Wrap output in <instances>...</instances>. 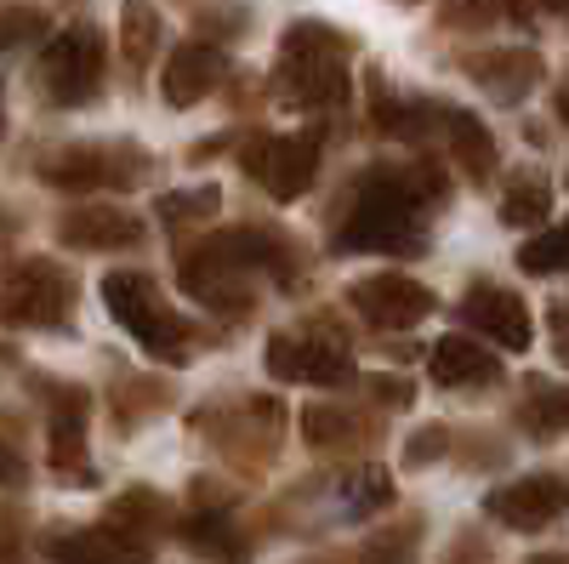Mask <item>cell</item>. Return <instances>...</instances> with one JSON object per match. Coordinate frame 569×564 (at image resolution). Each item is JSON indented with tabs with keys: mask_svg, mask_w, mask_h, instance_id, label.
I'll use <instances>...</instances> for the list:
<instances>
[{
	"mask_svg": "<svg viewBox=\"0 0 569 564\" xmlns=\"http://www.w3.org/2000/svg\"><path fill=\"white\" fill-rule=\"evenodd\" d=\"M439 200L433 166H370L353 182L348 217L337 222V251H376V257H410L427 240V206Z\"/></svg>",
	"mask_w": 569,
	"mask_h": 564,
	"instance_id": "cell-1",
	"label": "cell"
},
{
	"mask_svg": "<svg viewBox=\"0 0 569 564\" xmlns=\"http://www.w3.org/2000/svg\"><path fill=\"white\" fill-rule=\"evenodd\" d=\"M279 69H273V91L279 103L291 109H342L348 103V52L353 40L337 34L330 23H291L284 29V46H279Z\"/></svg>",
	"mask_w": 569,
	"mask_h": 564,
	"instance_id": "cell-2",
	"label": "cell"
},
{
	"mask_svg": "<svg viewBox=\"0 0 569 564\" xmlns=\"http://www.w3.org/2000/svg\"><path fill=\"white\" fill-rule=\"evenodd\" d=\"M103 303L109 314L131 332V343L160 359V365H182L188 348H194V332H188V319L171 314L166 291H160V279L154 274H142V268H114L103 279Z\"/></svg>",
	"mask_w": 569,
	"mask_h": 564,
	"instance_id": "cell-3",
	"label": "cell"
},
{
	"mask_svg": "<svg viewBox=\"0 0 569 564\" xmlns=\"http://www.w3.org/2000/svg\"><path fill=\"white\" fill-rule=\"evenodd\" d=\"M40 91L52 98L58 109H86L98 103L103 91V75H109V52H103V34L91 23H74V29H58L52 40L40 46Z\"/></svg>",
	"mask_w": 569,
	"mask_h": 564,
	"instance_id": "cell-4",
	"label": "cell"
},
{
	"mask_svg": "<svg viewBox=\"0 0 569 564\" xmlns=\"http://www.w3.org/2000/svg\"><path fill=\"white\" fill-rule=\"evenodd\" d=\"M74 308V274L52 257H23L0 279V325L18 332H58Z\"/></svg>",
	"mask_w": 569,
	"mask_h": 564,
	"instance_id": "cell-5",
	"label": "cell"
},
{
	"mask_svg": "<svg viewBox=\"0 0 569 564\" xmlns=\"http://www.w3.org/2000/svg\"><path fill=\"white\" fill-rule=\"evenodd\" d=\"M34 171L46 188H63V195H98V188H131L137 177H149V155L109 137V144H63Z\"/></svg>",
	"mask_w": 569,
	"mask_h": 564,
	"instance_id": "cell-6",
	"label": "cell"
},
{
	"mask_svg": "<svg viewBox=\"0 0 569 564\" xmlns=\"http://www.w3.org/2000/svg\"><path fill=\"white\" fill-rule=\"evenodd\" d=\"M268 370L279 383H308V388H342L353 383V359L342 343H330L319 332V319L308 332H279L268 337Z\"/></svg>",
	"mask_w": 569,
	"mask_h": 564,
	"instance_id": "cell-7",
	"label": "cell"
},
{
	"mask_svg": "<svg viewBox=\"0 0 569 564\" xmlns=\"http://www.w3.org/2000/svg\"><path fill=\"white\" fill-rule=\"evenodd\" d=\"M246 171L268 188L273 200L308 195V182L319 171V137L313 131H279V137H251L246 144Z\"/></svg>",
	"mask_w": 569,
	"mask_h": 564,
	"instance_id": "cell-8",
	"label": "cell"
},
{
	"mask_svg": "<svg viewBox=\"0 0 569 564\" xmlns=\"http://www.w3.org/2000/svg\"><path fill=\"white\" fill-rule=\"evenodd\" d=\"M348 308L365 319V325H416L433 314V291L421 286V279H405V274H370V279H353L348 286Z\"/></svg>",
	"mask_w": 569,
	"mask_h": 564,
	"instance_id": "cell-9",
	"label": "cell"
},
{
	"mask_svg": "<svg viewBox=\"0 0 569 564\" xmlns=\"http://www.w3.org/2000/svg\"><path fill=\"white\" fill-rule=\"evenodd\" d=\"M490 520H501L507 531H541L552 525L558 513H569V479L558 474H530V479H512L501 491H490Z\"/></svg>",
	"mask_w": 569,
	"mask_h": 564,
	"instance_id": "cell-10",
	"label": "cell"
},
{
	"mask_svg": "<svg viewBox=\"0 0 569 564\" xmlns=\"http://www.w3.org/2000/svg\"><path fill=\"white\" fill-rule=\"evenodd\" d=\"M222 75H228L222 46H211V40H182V46H171V58H166L160 91H166L171 109H194L200 98H211V91H217Z\"/></svg>",
	"mask_w": 569,
	"mask_h": 564,
	"instance_id": "cell-11",
	"label": "cell"
},
{
	"mask_svg": "<svg viewBox=\"0 0 569 564\" xmlns=\"http://www.w3.org/2000/svg\"><path fill=\"white\" fill-rule=\"evenodd\" d=\"M52 564H149V542L126 525H91V531H69L46 542Z\"/></svg>",
	"mask_w": 569,
	"mask_h": 564,
	"instance_id": "cell-12",
	"label": "cell"
},
{
	"mask_svg": "<svg viewBox=\"0 0 569 564\" xmlns=\"http://www.w3.org/2000/svg\"><path fill=\"white\" fill-rule=\"evenodd\" d=\"M58 240L74 251H126L142 246V222L120 206H74L58 217Z\"/></svg>",
	"mask_w": 569,
	"mask_h": 564,
	"instance_id": "cell-13",
	"label": "cell"
},
{
	"mask_svg": "<svg viewBox=\"0 0 569 564\" xmlns=\"http://www.w3.org/2000/svg\"><path fill=\"white\" fill-rule=\"evenodd\" d=\"M46 451H52V467L80 485H91L86 462V394L80 388H52V410H46Z\"/></svg>",
	"mask_w": 569,
	"mask_h": 564,
	"instance_id": "cell-14",
	"label": "cell"
},
{
	"mask_svg": "<svg viewBox=\"0 0 569 564\" xmlns=\"http://www.w3.org/2000/svg\"><path fill=\"white\" fill-rule=\"evenodd\" d=\"M461 319L472 325V332H485L490 343L501 348H530V314L525 303H518L512 291H496V286H472L467 303H461Z\"/></svg>",
	"mask_w": 569,
	"mask_h": 564,
	"instance_id": "cell-15",
	"label": "cell"
},
{
	"mask_svg": "<svg viewBox=\"0 0 569 564\" xmlns=\"http://www.w3.org/2000/svg\"><path fill=\"white\" fill-rule=\"evenodd\" d=\"M496 376H501V365L472 337H445L433 348V383H445V388H485Z\"/></svg>",
	"mask_w": 569,
	"mask_h": 564,
	"instance_id": "cell-16",
	"label": "cell"
},
{
	"mask_svg": "<svg viewBox=\"0 0 569 564\" xmlns=\"http://www.w3.org/2000/svg\"><path fill=\"white\" fill-rule=\"evenodd\" d=\"M182 542L194 547V553H206V558H222V564H246V542H240V531H233V520L228 513H188L182 520Z\"/></svg>",
	"mask_w": 569,
	"mask_h": 564,
	"instance_id": "cell-17",
	"label": "cell"
},
{
	"mask_svg": "<svg viewBox=\"0 0 569 564\" xmlns=\"http://www.w3.org/2000/svg\"><path fill=\"white\" fill-rule=\"evenodd\" d=\"M160 34H166V23H160L154 0H126V7H120V46H126V63L131 69H149L154 63Z\"/></svg>",
	"mask_w": 569,
	"mask_h": 564,
	"instance_id": "cell-18",
	"label": "cell"
},
{
	"mask_svg": "<svg viewBox=\"0 0 569 564\" xmlns=\"http://www.w3.org/2000/svg\"><path fill=\"white\" fill-rule=\"evenodd\" d=\"M445 131H450V155H456V166L467 171V177H490V166H496V144H490V131L472 120V115H445Z\"/></svg>",
	"mask_w": 569,
	"mask_h": 564,
	"instance_id": "cell-19",
	"label": "cell"
},
{
	"mask_svg": "<svg viewBox=\"0 0 569 564\" xmlns=\"http://www.w3.org/2000/svg\"><path fill=\"white\" fill-rule=\"evenodd\" d=\"M217 206H222L217 188L200 182V188H171V195H160V200H154V217H160L171 234H182V228H206V222L217 217Z\"/></svg>",
	"mask_w": 569,
	"mask_h": 564,
	"instance_id": "cell-20",
	"label": "cell"
},
{
	"mask_svg": "<svg viewBox=\"0 0 569 564\" xmlns=\"http://www.w3.org/2000/svg\"><path fill=\"white\" fill-rule=\"evenodd\" d=\"M46 40H52V18L40 7H0V58L29 52V46H46Z\"/></svg>",
	"mask_w": 569,
	"mask_h": 564,
	"instance_id": "cell-21",
	"label": "cell"
},
{
	"mask_svg": "<svg viewBox=\"0 0 569 564\" xmlns=\"http://www.w3.org/2000/svg\"><path fill=\"white\" fill-rule=\"evenodd\" d=\"M547 206H552V195H547L541 177H512L507 200H501V217L518 222V228H536V222L547 217Z\"/></svg>",
	"mask_w": 569,
	"mask_h": 564,
	"instance_id": "cell-22",
	"label": "cell"
},
{
	"mask_svg": "<svg viewBox=\"0 0 569 564\" xmlns=\"http://www.w3.org/2000/svg\"><path fill=\"white\" fill-rule=\"evenodd\" d=\"M416 542H421V525L410 520L405 531H382L359 547V564H416Z\"/></svg>",
	"mask_w": 569,
	"mask_h": 564,
	"instance_id": "cell-23",
	"label": "cell"
},
{
	"mask_svg": "<svg viewBox=\"0 0 569 564\" xmlns=\"http://www.w3.org/2000/svg\"><path fill=\"white\" fill-rule=\"evenodd\" d=\"M114 525H126V531H160V525H171V507L154 491H131V496L114 502Z\"/></svg>",
	"mask_w": 569,
	"mask_h": 564,
	"instance_id": "cell-24",
	"label": "cell"
},
{
	"mask_svg": "<svg viewBox=\"0 0 569 564\" xmlns=\"http://www.w3.org/2000/svg\"><path fill=\"white\" fill-rule=\"evenodd\" d=\"M342 496H348L353 513H376V507H388V502H393V479L382 474V467H359V474L342 485Z\"/></svg>",
	"mask_w": 569,
	"mask_h": 564,
	"instance_id": "cell-25",
	"label": "cell"
},
{
	"mask_svg": "<svg viewBox=\"0 0 569 564\" xmlns=\"http://www.w3.org/2000/svg\"><path fill=\"white\" fill-rule=\"evenodd\" d=\"M525 428L530 434H563L569 428V394H552V388H536V399L525 405Z\"/></svg>",
	"mask_w": 569,
	"mask_h": 564,
	"instance_id": "cell-26",
	"label": "cell"
},
{
	"mask_svg": "<svg viewBox=\"0 0 569 564\" xmlns=\"http://www.w3.org/2000/svg\"><path fill=\"white\" fill-rule=\"evenodd\" d=\"M302 434H308V445H342L353 434V416L348 410H330V405H313L302 416Z\"/></svg>",
	"mask_w": 569,
	"mask_h": 564,
	"instance_id": "cell-27",
	"label": "cell"
},
{
	"mask_svg": "<svg viewBox=\"0 0 569 564\" xmlns=\"http://www.w3.org/2000/svg\"><path fill=\"white\" fill-rule=\"evenodd\" d=\"M518 263H525V268H536V274H547V268H569V228H558V234H541V240H530L525 251H518Z\"/></svg>",
	"mask_w": 569,
	"mask_h": 564,
	"instance_id": "cell-28",
	"label": "cell"
},
{
	"mask_svg": "<svg viewBox=\"0 0 569 564\" xmlns=\"http://www.w3.org/2000/svg\"><path fill=\"white\" fill-rule=\"evenodd\" d=\"M512 0H445V23H496V18H525V12H507Z\"/></svg>",
	"mask_w": 569,
	"mask_h": 564,
	"instance_id": "cell-29",
	"label": "cell"
},
{
	"mask_svg": "<svg viewBox=\"0 0 569 564\" xmlns=\"http://www.w3.org/2000/svg\"><path fill=\"white\" fill-rule=\"evenodd\" d=\"M439 451H445V428H421V434L405 445V462H410V467H421V462H433Z\"/></svg>",
	"mask_w": 569,
	"mask_h": 564,
	"instance_id": "cell-30",
	"label": "cell"
},
{
	"mask_svg": "<svg viewBox=\"0 0 569 564\" xmlns=\"http://www.w3.org/2000/svg\"><path fill=\"white\" fill-rule=\"evenodd\" d=\"M18 479H23V456L0 445V485H18Z\"/></svg>",
	"mask_w": 569,
	"mask_h": 564,
	"instance_id": "cell-31",
	"label": "cell"
},
{
	"mask_svg": "<svg viewBox=\"0 0 569 564\" xmlns=\"http://www.w3.org/2000/svg\"><path fill=\"white\" fill-rule=\"evenodd\" d=\"M558 115H563V120H569V86H563V91H558Z\"/></svg>",
	"mask_w": 569,
	"mask_h": 564,
	"instance_id": "cell-32",
	"label": "cell"
},
{
	"mask_svg": "<svg viewBox=\"0 0 569 564\" xmlns=\"http://www.w3.org/2000/svg\"><path fill=\"white\" fill-rule=\"evenodd\" d=\"M541 7H552V12H569V0H541Z\"/></svg>",
	"mask_w": 569,
	"mask_h": 564,
	"instance_id": "cell-33",
	"label": "cell"
},
{
	"mask_svg": "<svg viewBox=\"0 0 569 564\" xmlns=\"http://www.w3.org/2000/svg\"><path fill=\"white\" fill-rule=\"evenodd\" d=\"M536 564H563V558H536Z\"/></svg>",
	"mask_w": 569,
	"mask_h": 564,
	"instance_id": "cell-34",
	"label": "cell"
},
{
	"mask_svg": "<svg viewBox=\"0 0 569 564\" xmlns=\"http://www.w3.org/2000/svg\"><path fill=\"white\" fill-rule=\"evenodd\" d=\"M0 126H7V115H0Z\"/></svg>",
	"mask_w": 569,
	"mask_h": 564,
	"instance_id": "cell-35",
	"label": "cell"
},
{
	"mask_svg": "<svg viewBox=\"0 0 569 564\" xmlns=\"http://www.w3.org/2000/svg\"><path fill=\"white\" fill-rule=\"evenodd\" d=\"M0 354H7V348H0Z\"/></svg>",
	"mask_w": 569,
	"mask_h": 564,
	"instance_id": "cell-36",
	"label": "cell"
}]
</instances>
